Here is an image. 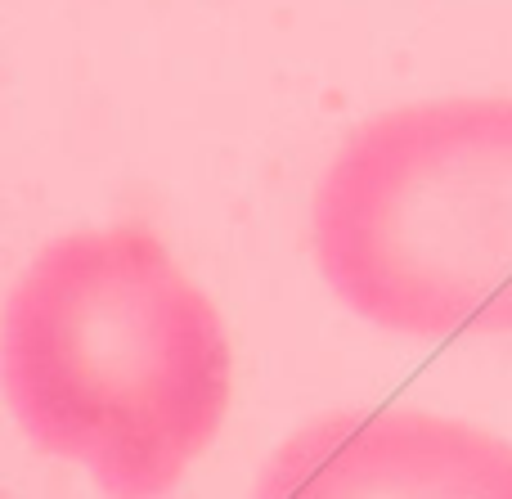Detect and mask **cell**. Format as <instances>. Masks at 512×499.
Returning a JSON list of instances; mask_svg holds the SVG:
<instances>
[{
  "mask_svg": "<svg viewBox=\"0 0 512 499\" xmlns=\"http://www.w3.org/2000/svg\"><path fill=\"white\" fill-rule=\"evenodd\" d=\"M0 365L23 437L108 499H167L234 392L221 311L140 225L45 243L9 293Z\"/></svg>",
  "mask_w": 512,
  "mask_h": 499,
  "instance_id": "1",
  "label": "cell"
},
{
  "mask_svg": "<svg viewBox=\"0 0 512 499\" xmlns=\"http://www.w3.org/2000/svg\"><path fill=\"white\" fill-rule=\"evenodd\" d=\"M333 297L405 338L512 333V99L373 117L310 203Z\"/></svg>",
  "mask_w": 512,
  "mask_h": 499,
  "instance_id": "2",
  "label": "cell"
},
{
  "mask_svg": "<svg viewBox=\"0 0 512 499\" xmlns=\"http://www.w3.org/2000/svg\"><path fill=\"white\" fill-rule=\"evenodd\" d=\"M248 499H512V441L423 410H337L292 432Z\"/></svg>",
  "mask_w": 512,
  "mask_h": 499,
  "instance_id": "3",
  "label": "cell"
}]
</instances>
